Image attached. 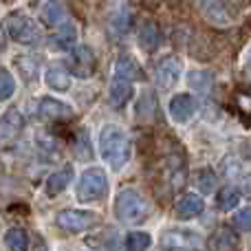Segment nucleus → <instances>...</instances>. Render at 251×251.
Returning <instances> with one entry per match:
<instances>
[{
    "instance_id": "obj_1",
    "label": "nucleus",
    "mask_w": 251,
    "mask_h": 251,
    "mask_svg": "<svg viewBox=\"0 0 251 251\" xmlns=\"http://www.w3.org/2000/svg\"><path fill=\"white\" fill-rule=\"evenodd\" d=\"M97 146H100L101 159H104L113 170H122L130 161V154H132L130 139H128V134H126V130L119 128V126H115V124H108L100 130Z\"/></svg>"
},
{
    "instance_id": "obj_2",
    "label": "nucleus",
    "mask_w": 251,
    "mask_h": 251,
    "mask_svg": "<svg viewBox=\"0 0 251 251\" xmlns=\"http://www.w3.org/2000/svg\"><path fill=\"white\" fill-rule=\"evenodd\" d=\"M115 214L126 225H141L150 216V203L139 190L124 187L115 199Z\"/></svg>"
},
{
    "instance_id": "obj_3",
    "label": "nucleus",
    "mask_w": 251,
    "mask_h": 251,
    "mask_svg": "<svg viewBox=\"0 0 251 251\" xmlns=\"http://www.w3.org/2000/svg\"><path fill=\"white\" fill-rule=\"evenodd\" d=\"M2 29L13 42L18 44H25V47H31V44H38L40 42V26L31 20L29 16L20 11H13L4 18L2 22Z\"/></svg>"
},
{
    "instance_id": "obj_4",
    "label": "nucleus",
    "mask_w": 251,
    "mask_h": 251,
    "mask_svg": "<svg viewBox=\"0 0 251 251\" xmlns=\"http://www.w3.org/2000/svg\"><path fill=\"white\" fill-rule=\"evenodd\" d=\"M108 192V176L101 168H88L84 170V174L77 181V190H75V196L82 203H95V201H101Z\"/></svg>"
},
{
    "instance_id": "obj_5",
    "label": "nucleus",
    "mask_w": 251,
    "mask_h": 251,
    "mask_svg": "<svg viewBox=\"0 0 251 251\" xmlns=\"http://www.w3.org/2000/svg\"><path fill=\"white\" fill-rule=\"evenodd\" d=\"M203 245V236L190 229H168L159 238V247L163 251H201Z\"/></svg>"
},
{
    "instance_id": "obj_6",
    "label": "nucleus",
    "mask_w": 251,
    "mask_h": 251,
    "mask_svg": "<svg viewBox=\"0 0 251 251\" xmlns=\"http://www.w3.org/2000/svg\"><path fill=\"white\" fill-rule=\"evenodd\" d=\"M97 214L86 212V209H62L55 216V225L64 231L71 234H79V231H86L91 227L97 225Z\"/></svg>"
},
{
    "instance_id": "obj_7",
    "label": "nucleus",
    "mask_w": 251,
    "mask_h": 251,
    "mask_svg": "<svg viewBox=\"0 0 251 251\" xmlns=\"http://www.w3.org/2000/svg\"><path fill=\"white\" fill-rule=\"evenodd\" d=\"M183 73V62L176 55H165L154 66V82L161 88H172Z\"/></svg>"
},
{
    "instance_id": "obj_8",
    "label": "nucleus",
    "mask_w": 251,
    "mask_h": 251,
    "mask_svg": "<svg viewBox=\"0 0 251 251\" xmlns=\"http://www.w3.org/2000/svg\"><path fill=\"white\" fill-rule=\"evenodd\" d=\"M95 69H97V57L91 47L79 44V47H75L71 51V71H73V75L88 79V77H93Z\"/></svg>"
},
{
    "instance_id": "obj_9",
    "label": "nucleus",
    "mask_w": 251,
    "mask_h": 251,
    "mask_svg": "<svg viewBox=\"0 0 251 251\" xmlns=\"http://www.w3.org/2000/svg\"><path fill=\"white\" fill-rule=\"evenodd\" d=\"M75 115L73 106L55 97H42L38 101V117L44 122H66Z\"/></svg>"
},
{
    "instance_id": "obj_10",
    "label": "nucleus",
    "mask_w": 251,
    "mask_h": 251,
    "mask_svg": "<svg viewBox=\"0 0 251 251\" xmlns=\"http://www.w3.org/2000/svg\"><path fill=\"white\" fill-rule=\"evenodd\" d=\"M196 108H199V101H196L190 93H178V95H174L168 104L170 117L178 124L190 122V117H194Z\"/></svg>"
},
{
    "instance_id": "obj_11",
    "label": "nucleus",
    "mask_w": 251,
    "mask_h": 251,
    "mask_svg": "<svg viewBox=\"0 0 251 251\" xmlns=\"http://www.w3.org/2000/svg\"><path fill=\"white\" fill-rule=\"evenodd\" d=\"M207 245H209L212 251H236L238 245H240V238H238V234H236V229L223 225L209 236Z\"/></svg>"
},
{
    "instance_id": "obj_12",
    "label": "nucleus",
    "mask_w": 251,
    "mask_h": 251,
    "mask_svg": "<svg viewBox=\"0 0 251 251\" xmlns=\"http://www.w3.org/2000/svg\"><path fill=\"white\" fill-rule=\"evenodd\" d=\"M205 209V203L203 199H201L199 194H183L181 199L174 203V212H176L178 218H183V221H190V218H196L201 216Z\"/></svg>"
},
{
    "instance_id": "obj_13",
    "label": "nucleus",
    "mask_w": 251,
    "mask_h": 251,
    "mask_svg": "<svg viewBox=\"0 0 251 251\" xmlns=\"http://www.w3.org/2000/svg\"><path fill=\"white\" fill-rule=\"evenodd\" d=\"M25 128V117L20 115L18 108H9L7 113L0 117V141H11L20 134Z\"/></svg>"
},
{
    "instance_id": "obj_14",
    "label": "nucleus",
    "mask_w": 251,
    "mask_h": 251,
    "mask_svg": "<svg viewBox=\"0 0 251 251\" xmlns=\"http://www.w3.org/2000/svg\"><path fill=\"white\" fill-rule=\"evenodd\" d=\"M73 181V165L71 163H66V165H62L60 170H55L53 174H49V178H47V185H44V192H47V196H57V194H62V192L69 187V183Z\"/></svg>"
},
{
    "instance_id": "obj_15",
    "label": "nucleus",
    "mask_w": 251,
    "mask_h": 251,
    "mask_svg": "<svg viewBox=\"0 0 251 251\" xmlns=\"http://www.w3.org/2000/svg\"><path fill=\"white\" fill-rule=\"evenodd\" d=\"M115 77L126 79V82H130V84H132L134 79H143L141 64H139L132 55H119L117 62H115Z\"/></svg>"
},
{
    "instance_id": "obj_16",
    "label": "nucleus",
    "mask_w": 251,
    "mask_h": 251,
    "mask_svg": "<svg viewBox=\"0 0 251 251\" xmlns=\"http://www.w3.org/2000/svg\"><path fill=\"white\" fill-rule=\"evenodd\" d=\"M134 95V88L130 82H126V79H119L115 77L113 82H110V88H108V100L110 104L115 106V108H122V106H126L130 100H132Z\"/></svg>"
},
{
    "instance_id": "obj_17",
    "label": "nucleus",
    "mask_w": 251,
    "mask_h": 251,
    "mask_svg": "<svg viewBox=\"0 0 251 251\" xmlns=\"http://www.w3.org/2000/svg\"><path fill=\"white\" fill-rule=\"evenodd\" d=\"M51 49L53 51H73L77 44V29L73 25H64L57 33L51 35Z\"/></svg>"
},
{
    "instance_id": "obj_18",
    "label": "nucleus",
    "mask_w": 251,
    "mask_h": 251,
    "mask_svg": "<svg viewBox=\"0 0 251 251\" xmlns=\"http://www.w3.org/2000/svg\"><path fill=\"white\" fill-rule=\"evenodd\" d=\"M130 26H132V13H130L128 9L119 7L108 16V31H110V35H115V38L126 35L130 31Z\"/></svg>"
},
{
    "instance_id": "obj_19",
    "label": "nucleus",
    "mask_w": 251,
    "mask_h": 251,
    "mask_svg": "<svg viewBox=\"0 0 251 251\" xmlns=\"http://www.w3.org/2000/svg\"><path fill=\"white\" fill-rule=\"evenodd\" d=\"M137 40H139V47H141L143 51H148V53L156 51L161 44V29L154 25V22H143L141 29H139Z\"/></svg>"
},
{
    "instance_id": "obj_20",
    "label": "nucleus",
    "mask_w": 251,
    "mask_h": 251,
    "mask_svg": "<svg viewBox=\"0 0 251 251\" xmlns=\"http://www.w3.org/2000/svg\"><path fill=\"white\" fill-rule=\"evenodd\" d=\"M44 84L57 93H66L71 88V75L62 66H49L44 73Z\"/></svg>"
},
{
    "instance_id": "obj_21",
    "label": "nucleus",
    "mask_w": 251,
    "mask_h": 251,
    "mask_svg": "<svg viewBox=\"0 0 251 251\" xmlns=\"http://www.w3.org/2000/svg\"><path fill=\"white\" fill-rule=\"evenodd\" d=\"M214 82H216L214 73L212 71H205V69L190 71V75H187V86L196 93H212Z\"/></svg>"
},
{
    "instance_id": "obj_22",
    "label": "nucleus",
    "mask_w": 251,
    "mask_h": 251,
    "mask_svg": "<svg viewBox=\"0 0 251 251\" xmlns=\"http://www.w3.org/2000/svg\"><path fill=\"white\" fill-rule=\"evenodd\" d=\"M64 16H66V9L62 2H44L42 9H40V20H42V25H47V26L62 25Z\"/></svg>"
},
{
    "instance_id": "obj_23",
    "label": "nucleus",
    "mask_w": 251,
    "mask_h": 251,
    "mask_svg": "<svg viewBox=\"0 0 251 251\" xmlns=\"http://www.w3.org/2000/svg\"><path fill=\"white\" fill-rule=\"evenodd\" d=\"M13 64H16L18 73H20V77L25 79V82H35L40 75V64L35 57L31 55H18L16 60H13Z\"/></svg>"
},
{
    "instance_id": "obj_24",
    "label": "nucleus",
    "mask_w": 251,
    "mask_h": 251,
    "mask_svg": "<svg viewBox=\"0 0 251 251\" xmlns=\"http://www.w3.org/2000/svg\"><path fill=\"white\" fill-rule=\"evenodd\" d=\"M4 245L9 251H29V234L22 227H13L4 234Z\"/></svg>"
},
{
    "instance_id": "obj_25",
    "label": "nucleus",
    "mask_w": 251,
    "mask_h": 251,
    "mask_svg": "<svg viewBox=\"0 0 251 251\" xmlns=\"http://www.w3.org/2000/svg\"><path fill=\"white\" fill-rule=\"evenodd\" d=\"M216 205L223 212H229V209H236L240 205V192L236 187H221L216 192Z\"/></svg>"
},
{
    "instance_id": "obj_26",
    "label": "nucleus",
    "mask_w": 251,
    "mask_h": 251,
    "mask_svg": "<svg viewBox=\"0 0 251 251\" xmlns=\"http://www.w3.org/2000/svg\"><path fill=\"white\" fill-rule=\"evenodd\" d=\"M199 7H201V11H203V16L207 18V20L216 22V25H227V22H229V13H227L225 4H221V2H201Z\"/></svg>"
},
{
    "instance_id": "obj_27",
    "label": "nucleus",
    "mask_w": 251,
    "mask_h": 251,
    "mask_svg": "<svg viewBox=\"0 0 251 251\" xmlns=\"http://www.w3.org/2000/svg\"><path fill=\"white\" fill-rule=\"evenodd\" d=\"M154 115H156V97L152 93H143L137 104V117L148 124L154 119Z\"/></svg>"
},
{
    "instance_id": "obj_28",
    "label": "nucleus",
    "mask_w": 251,
    "mask_h": 251,
    "mask_svg": "<svg viewBox=\"0 0 251 251\" xmlns=\"http://www.w3.org/2000/svg\"><path fill=\"white\" fill-rule=\"evenodd\" d=\"M194 185L199 187L201 192H214L218 185V178H216V174H214V170L201 168L199 172L194 174Z\"/></svg>"
},
{
    "instance_id": "obj_29",
    "label": "nucleus",
    "mask_w": 251,
    "mask_h": 251,
    "mask_svg": "<svg viewBox=\"0 0 251 251\" xmlns=\"http://www.w3.org/2000/svg\"><path fill=\"white\" fill-rule=\"evenodd\" d=\"M16 93V77L9 69L0 66V101H9Z\"/></svg>"
},
{
    "instance_id": "obj_30",
    "label": "nucleus",
    "mask_w": 251,
    "mask_h": 251,
    "mask_svg": "<svg viewBox=\"0 0 251 251\" xmlns=\"http://www.w3.org/2000/svg\"><path fill=\"white\" fill-rule=\"evenodd\" d=\"M150 245H152V238L146 231H130L126 236V249L128 251H146Z\"/></svg>"
},
{
    "instance_id": "obj_31",
    "label": "nucleus",
    "mask_w": 251,
    "mask_h": 251,
    "mask_svg": "<svg viewBox=\"0 0 251 251\" xmlns=\"http://www.w3.org/2000/svg\"><path fill=\"white\" fill-rule=\"evenodd\" d=\"M231 223H234L236 229H240V231H251V207L238 209V212L234 214V218H231Z\"/></svg>"
},
{
    "instance_id": "obj_32",
    "label": "nucleus",
    "mask_w": 251,
    "mask_h": 251,
    "mask_svg": "<svg viewBox=\"0 0 251 251\" xmlns=\"http://www.w3.org/2000/svg\"><path fill=\"white\" fill-rule=\"evenodd\" d=\"M240 190H243L245 196H251V176H245L243 181H240Z\"/></svg>"
},
{
    "instance_id": "obj_33",
    "label": "nucleus",
    "mask_w": 251,
    "mask_h": 251,
    "mask_svg": "<svg viewBox=\"0 0 251 251\" xmlns=\"http://www.w3.org/2000/svg\"><path fill=\"white\" fill-rule=\"evenodd\" d=\"M7 44V33H4V29H2V25H0V49Z\"/></svg>"
},
{
    "instance_id": "obj_34",
    "label": "nucleus",
    "mask_w": 251,
    "mask_h": 251,
    "mask_svg": "<svg viewBox=\"0 0 251 251\" xmlns=\"http://www.w3.org/2000/svg\"><path fill=\"white\" fill-rule=\"evenodd\" d=\"M247 66H249V69H251V55H249V62H247Z\"/></svg>"
}]
</instances>
